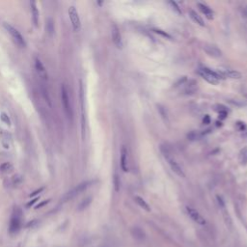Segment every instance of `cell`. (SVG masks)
<instances>
[{
  "label": "cell",
  "instance_id": "obj_3",
  "mask_svg": "<svg viewBox=\"0 0 247 247\" xmlns=\"http://www.w3.org/2000/svg\"><path fill=\"white\" fill-rule=\"evenodd\" d=\"M61 102H62L63 109H64V112H65L67 118L72 120L73 108H72V104H71V99H70L68 88H67V86L65 84H62V86H61Z\"/></svg>",
  "mask_w": 247,
  "mask_h": 247
},
{
  "label": "cell",
  "instance_id": "obj_32",
  "mask_svg": "<svg viewBox=\"0 0 247 247\" xmlns=\"http://www.w3.org/2000/svg\"><path fill=\"white\" fill-rule=\"evenodd\" d=\"M49 203V200H44V201H43L42 203H40L38 206H36V209H40V208H42V207H43V206H46L47 204H48Z\"/></svg>",
  "mask_w": 247,
  "mask_h": 247
},
{
  "label": "cell",
  "instance_id": "obj_16",
  "mask_svg": "<svg viewBox=\"0 0 247 247\" xmlns=\"http://www.w3.org/2000/svg\"><path fill=\"white\" fill-rule=\"evenodd\" d=\"M197 82L195 80H190L185 86H184V94L186 95H192L197 91Z\"/></svg>",
  "mask_w": 247,
  "mask_h": 247
},
{
  "label": "cell",
  "instance_id": "obj_17",
  "mask_svg": "<svg viewBox=\"0 0 247 247\" xmlns=\"http://www.w3.org/2000/svg\"><path fill=\"white\" fill-rule=\"evenodd\" d=\"M189 17H190V18H191L196 24H198V25H200V26H202V27H204L205 26V22H204V20H203V18H201V16H199L198 14H197V12H195L194 10H190L189 11Z\"/></svg>",
  "mask_w": 247,
  "mask_h": 247
},
{
  "label": "cell",
  "instance_id": "obj_28",
  "mask_svg": "<svg viewBox=\"0 0 247 247\" xmlns=\"http://www.w3.org/2000/svg\"><path fill=\"white\" fill-rule=\"evenodd\" d=\"M199 137H200V133L196 131H192L190 134H188V138L190 140H195V139H198Z\"/></svg>",
  "mask_w": 247,
  "mask_h": 247
},
{
  "label": "cell",
  "instance_id": "obj_26",
  "mask_svg": "<svg viewBox=\"0 0 247 247\" xmlns=\"http://www.w3.org/2000/svg\"><path fill=\"white\" fill-rule=\"evenodd\" d=\"M154 31L155 33H158V34L161 35V36H163V37H165V38L172 39V37H171L169 34H168V33H166V32H164V31H162V30H160V29H154Z\"/></svg>",
  "mask_w": 247,
  "mask_h": 247
},
{
  "label": "cell",
  "instance_id": "obj_2",
  "mask_svg": "<svg viewBox=\"0 0 247 247\" xmlns=\"http://www.w3.org/2000/svg\"><path fill=\"white\" fill-rule=\"evenodd\" d=\"M161 153L164 156V159H166V161L168 162V164H169L170 168L172 169V171L178 175L179 177H181V178H184L185 175H184V170L182 169V167L179 165V163L175 160V159L172 156V154H170V152L168 151V149L166 147H163V146H161Z\"/></svg>",
  "mask_w": 247,
  "mask_h": 247
},
{
  "label": "cell",
  "instance_id": "obj_24",
  "mask_svg": "<svg viewBox=\"0 0 247 247\" xmlns=\"http://www.w3.org/2000/svg\"><path fill=\"white\" fill-rule=\"evenodd\" d=\"M168 4H169L170 6H171V8H172V10L174 11V12H176L177 14H179V15H181V14H183V12H182V10H181V8L179 7V5L175 2V1H169L168 2Z\"/></svg>",
  "mask_w": 247,
  "mask_h": 247
},
{
  "label": "cell",
  "instance_id": "obj_8",
  "mask_svg": "<svg viewBox=\"0 0 247 247\" xmlns=\"http://www.w3.org/2000/svg\"><path fill=\"white\" fill-rule=\"evenodd\" d=\"M111 37H112V41L115 43V46L118 48H123L122 36H121V33H120L118 26L115 24L112 26V29H111Z\"/></svg>",
  "mask_w": 247,
  "mask_h": 247
},
{
  "label": "cell",
  "instance_id": "obj_4",
  "mask_svg": "<svg viewBox=\"0 0 247 247\" xmlns=\"http://www.w3.org/2000/svg\"><path fill=\"white\" fill-rule=\"evenodd\" d=\"M96 181H85L79 184H77L74 188H73L71 191H69L68 193H66L65 196L63 197V202H67V201H70L72 199H73L74 197H76L77 195H79L80 193L84 192L87 188H89L92 184H95Z\"/></svg>",
  "mask_w": 247,
  "mask_h": 247
},
{
  "label": "cell",
  "instance_id": "obj_11",
  "mask_svg": "<svg viewBox=\"0 0 247 247\" xmlns=\"http://www.w3.org/2000/svg\"><path fill=\"white\" fill-rule=\"evenodd\" d=\"M219 74L223 77H229L232 79H239L241 78V73L238 71H234V70H227V69H219L217 70Z\"/></svg>",
  "mask_w": 247,
  "mask_h": 247
},
{
  "label": "cell",
  "instance_id": "obj_25",
  "mask_svg": "<svg viewBox=\"0 0 247 247\" xmlns=\"http://www.w3.org/2000/svg\"><path fill=\"white\" fill-rule=\"evenodd\" d=\"M0 119H1V121L5 124V125H7V126H11V124H12L10 117L5 113V112H2V113L0 114Z\"/></svg>",
  "mask_w": 247,
  "mask_h": 247
},
{
  "label": "cell",
  "instance_id": "obj_13",
  "mask_svg": "<svg viewBox=\"0 0 247 247\" xmlns=\"http://www.w3.org/2000/svg\"><path fill=\"white\" fill-rule=\"evenodd\" d=\"M121 168L124 172L129 171L128 166V150L125 146H123L121 150Z\"/></svg>",
  "mask_w": 247,
  "mask_h": 247
},
{
  "label": "cell",
  "instance_id": "obj_12",
  "mask_svg": "<svg viewBox=\"0 0 247 247\" xmlns=\"http://www.w3.org/2000/svg\"><path fill=\"white\" fill-rule=\"evenodd\" d=\"M204 51L210 57L213 58H219L222 56V51L215 46H211V44H206L204 47Z\"/></svg>",
  "mask_w": 247,
  "mask_h": 247
},
{
  "label": "cell",
  "instance_id": "obj_21",
  "mask_svg": "<svg viewBox=\"0 0 247 247\" xmlns=\"http://www.w3.org/2000/svg\"><path fill=\"white\" fill-rule=\"evenodd\" d=\"M14 169V166L11 162H4L0 165V172L3 174H8L11 173Z\"/></svg>",
  "mask_w": 247,
  "mask_h": 247
},
{
  "label": "cell",
  "instance_id": "obj_5",
  "mask_svg": "<svg viewBox=\"0 0 247 247\" xmlns=\"http://www.w3.org/2000/svg\"><path fill=\"white\" fill-rule=\"evenodd\" d=\"M21 219H22V212L20 209L18 208L15 209L12 216H11L10 223H9V233L11 234H15L20 230Z\"/></svg>",
  "mask_w": 247,
  "mask_h": 247
},
{
  "label": "cell",
  "instance_id": "obj_19",
  "mask_svg": "<svg viewBox=\"0 0 247 247\" xmlns=\"http://www.w3.org/2000/svg\"><path fill=\"white\" fill-rule=\"evenodd\" d=\"M131 234L137 240H143L145 239V232L140 227H133L131 229Z\"/></svg>",
  "mask_w": 247,
  "mask_h": 247
},
{
  "label": "cell",
  "instance_id": "obj_1",
  "mask_svg": "<svg viewBox=\"0 0 247 247\" xmlns=\"http://www.w3.org/2000/svg\"><path fill=\"white\" fill-rule=\"evenodd\" d=\"M198 74L204 78L206 81L212 85H218L220 82V79H224V78L219 74L217 71H212L209 68H202L198 70Z\"/></svg>",
  "mask_w": 247,
  "mask_h": 247
},
{
  "label": "cell",
  "instance_id": "obj_23",
  "mask_svg": "<svg viewBox=\"0 0 247 247\" xmlns=\"http://www.w3.org/2000/svg\"><path fill=\"white\" fill-rule=\"evenodd\" d=\"M46 28H47V31H48V33L49 35H52L53 34V32H54V23H53L52 18H48V19Z\"/></svg>",
  "mask_w": 247,
  "mask_h": 247
},
{
  "label": "cell",
  "instance_id": "obj_33",
  "mask_svg": "<svg viewBox=\"0 0 247 247\" xmlns=\"http://www.w3.org/2000/svg\"><path fill=\"white\" fill-rule=\"evenodd\" d=\"M226 117H227V111H222L219 113V119L224 120V119H226Z\"/></svg>",
  "mask_w": 247,
  "mask_h": 247
},
{
  "label": "cell",
  "instance_id": "obj_14",
  "mask_svg": "<svg viewBox=\"0 0 247 247\" xmlns=\"http://www.w3.org/2000/svg\"><path fill=\"white\" fill-rule=\"evenodd\" d=\"M30 7H31V15H32V21L33 24L35 27L39 25V10L37 8V4L35 1L30 2Z\"/></svg>",
  "mask_w": 247,
  "mask_h": 247
},
{
  "label": "cell",
  "instance_id": "obj_10",
  "mask_svg": "<svg viewBox=\"0 0 247 247\" xmlns=\"http://www.w3.org/2000/svg\"><path fill=\"white\" fill-rule=\"evenodd\" d=\"M186 210H187L188 215H189L190 217H191V219L194 220L196 223L200 224V225H205V224H206V220H205V218H204L203 216H202L196 209H192V208L187 207V208H186Z\"/></svg>",
  "mask_w": 247,
  "mask_h": 247
},
{
  "label": "cell",
  "instance_id": "obj_15",
  "mask_svg": "<svg viewBox=\"0 0 247 247\" xmlns=\"http://www.w3.org/2000/svg\"><path fill=\"white\" fill-rule=\"evenodd\" d=\"M197 5H198V8L200 9L201 12L207 17V18H209V19L213 18V12L209 6H207L206 4H203V3H200V2Z\"/></svg>",
  "mask_w": 247,
  "mask_h": 247
},
{
  "label": "cell",
  "instance_id": "obj_18",
  "mask_svg": "<svg viewBox=\"0 0 247 247\" xmlns=\"http://www.w3.org/2000/svg\"><path fill=\"white\" fill-rule=\"evenodd\" d=\"M92 201H93V198H92L91 196L84 198V199L80 202V203L78 204V206H77V208H76V210H77V211H83V210H85L90 205H91Z\"/></svg>",
  "mask_w": 247,
  "mask_h": 247
},
{
  "label": "cell",
  "instance_id": "obj_22",
  "mask_svg": "<svg viewBox=\"0 0 247 247\" xmlns=\"http://www.w3.org/2000/svg\"><path fill=\"white\" fill-rule=\"evenodd\" d=\"M239 161L241 165H247V147H244L239 152Z\"/></svg>",
  "mask_w": 247,
  "mask_h": 247
},
{
  "label": "cell",
  "instance_id": "obj_20",
  "mask_svg": "<svg viewBox=\"0 0 247 247\" xmlns=\"http://www.w3.org/2000/svg\"><path fill=\"white\" fill-rule=\"evenodd\" d=\"M134 201L136 202V204H137L140 208H142V209H145L146 211H151V208H150V206L148 205L147 202H146L142 197H140V196H135V197H134Z\"/></svg>",
  "mask_w": 247,
  "mask_h": 247
},
{
  "label": "cell",
  "instance_id": "obj_34",
  "mask_svg": "<svg viewBox=\"0 0 247 247\" xmlns=\"http://www.w3.org/2000/svg\"><path fill=\"white\" fill-rule=\"evenodd\" d=\"M209 122H210L209 116V115H206V116H205V118L203 119V123L205 124V125H209Z\"/></svg>",
  "mask_w": 247,
  "mask_h": 247
},
{
  "label": "cell",
  "instance_id": "obj_7",
  "mask_svg": "<svg viewBox=\"0 0 247 247\" xmlns=\"http://www.w3.org/2000/svg\"><path fill=\"white\" fill-rule=\"evenodd\" d=\"M69 17L72 22V25L74 31H79L81 28V22H80V18L79 16H78V12L74 6H71L69 8Z\"/></svg>",
  "mask_w": 247,
  "mask_h": 247
},
{
  "label": "cell",
  "instance_id": "obj_35",
  "mask_svg": "<svg viewBox=\"0 0 247 247\" xmlns=\"http://www.w3.org/2000/svg\"><path fill=\"white\" fill-rule=\"evenodd\" d=\"M38 200H39V197H36L35 199H33L32 201H30V202H29V203L27 204V208L31 207V206H32L33 204H35V203H36V202H37Z\"/></svg>",
  "mask_w": 247,
  "mask_h": 247
},
{
  "label": "cell",
  "instance_id": "obj_29",
  "mask_svg": "<svg viewBox=\"0 0 247 247\" xmlns=\"http://www.w3.org/2000/svg\"><path fill=\"white\" fill-rule=\"evenodd\" d=\"M13 183H14L15 185H18V184H21V183H22V178H21L19 175L14 176V177H13Z\"/></svg>",
  "mask_w": 247,
  "mask_h": 247
},
{
  "label": "cell",
  "instance_id": "obj_9",
  "mask_svg": "<svg viewBox=\"0 0 247 247\" xmlns=\"http://www.w3.org/2000/svg\"><path fill=\"white\" fill-rule=\"evenodd\" d=\"M35 69H36V72H37L38 75L42 78L43 80H48V75L47 69H46V67L43 66V64L42 63V61L39 58L35 59Z\"/></svg>",
  "mask_w": 247,
  "mask_h": 247
},
{
  "label": "cell",
  "instance_id": "obj_27",
  "mask_svg": "<svg viewBox=\"0 0 247 247\" xmlns=\"http://www.w3.org/2000/svg\"><path fill=\"white\" fill-rule=\"evenodd\" d=\"M213 109H214L215 111H217L218 113H220V112H222V111H227L226 106H224L222 104H215L214 106H213Z\"/></svg>",
  "mask_w": 247,
  "mask_h": 247
},
{
  "label": "cell",
  "instance_id": "obj_30",
  "mask_svg": "<svg viewBox=\"0 0 247 247\" xmlns=\"http://www.w3.org/2000/svg\"><path fill=\"white\" fill-rule=\"evenodd\" d=\"M114 184H115V189H116V191H119V188H120V182H119L118 176H115V178H114Z\"/></svg>",
  "mask_w": 247,
  "mask_h": 247
},
{
  "label": "cell",
  "instance_id": "obj_31",
  "mask_svg": "<svg viewBox=\"0 0 247 247\" xmlns=\"http://www.w3.org/2000/svg\"><path fill=\"white\" fill-rule=\"evenodd\" d=\"M44 189V187H41V188H39V189H37V190H35L34 192H32L31 194H30V197H34V196H36V195H38L39 193H41L43 190Z\"/></svg>",
  "mask_w": 247,
  "mask_h": 247
},
{
  "label": "cell",
  "instance_id": "obj_6",
  "mask_svg": "<svg viewBox=\"0 0 247 247\" xmlns=\"http://www.w3.org/2000/svg\"><path fill=\"white\" fill-rule=\"evenodd\" d=\"M3 26L6 29V31L10 34V36L12 37L13 41L15 42V43L18 47H19V48H25L26 47V42L24 40L23 36L20 34V32L17 28H15L14 26H12L9 23H6V22L3 24Z\"/></svg>",
  "mask_w": 247,
  "mask_h": 247
}]
</instances>
